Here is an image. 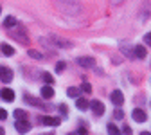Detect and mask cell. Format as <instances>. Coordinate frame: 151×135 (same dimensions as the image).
<instances>
[{
    "label": "cell",
    "mask_w": 151,
    "mask_h": 135,
    "mask_svg": "<svg viewBox=\"0 0 151 135\" xmlns=\"http://www.w3.org/2000/svg\"><path fill=\"white\" fill-rule=\"evenodd\" d=\"M45 135H50V133H45Z\"/></svg>",
    "instance_id": "1f68e13d"
},
{
    "label": "cell",
    "mask_w": 151,
    "mask_h": 135,
    "mask_svg": "<svg viewBox=\"0 0 151 135\" xmlns=\"http://www.w3.org/2000/svg\"><path fill=\"white\" fill-rule=\"evenodd\" d=\"M131 117H133V121H137V123H146L147 115H146V112H144V110H140V108H135L133 112H131Z\"/></svg>",
    "instance_id": "52a82bcc"
},
{
    "label": "cell",
    "mask_w": 151,
    "mask_h": 135,
    "mask_svg": "<svg viewBox=\"0 0 151 135\" xmlns=\"http://www.w3.org/2000/svg\"><path fill=\"white\" fill-rule=\"evenodd\" d=\"M7 119V112L4 108H0V121H6Z\"/></svg>",
    "instance_id": "484cf974"
},
{
    "label": "cell",
    "mask_w": 151,
    "mask_h": 135,
    "mask_svg": "<svg viewBox=\"0 0 151 135\" xmlns=\"http://www.w3.org/2000/svg\"><path fill=\"white\" fill-rule=\"evenodd\" d=\"M14 117H16V121H25L27 119V113L18 108V110H14Z\"/></svg>",
    "instance_id": "ac0fdd59"
},
{
    "label": "cell",
    "mask_w": 151,
    "mask_h": 135,
    "mask_svg": "<svg viewBox=\"0 0 151 135\" xmlns=\"http://www.w3.org/2000/svg\"><path fill=\"white\" fill-rule=\"evenodd\" d=\"M42 78H43V81H45L47 85H52V83H54V78H52L49 72H43V74H42Z\"/></svg>",
    "instance_id": "ffe728a7"
},
{
    "label": "cell",
    "mask_w": 151,
    "mask_h": 135,
    "mask_svg": "<svg viewBox=\"0 0 151 135\" xmlns=\"http://www.w3.org/2000/svg\"><path fill=\"white\" fill-rule=\"evenodd\" d=\"M140 135H151V133H149V131H142Z\"/></svg>",
    "instance_id": "f546056e"
},
{
    "label": "cell",
    "mask_w": 151,
    "mask_h": 135,
    "mask_svg": "<svg viewBox=\"0 0 151 135\" xmlns=\"http://www.w3.org/2000/svg\"><path fill=\"white\" fill-rule=\"evenodd\" d=\"M0 11H2V7H0Z\"/></svg>",
    "instance_id": "d6a6232c"
},
{
    "label": "cell",
    "mask_w": 151,
    "mask_h": 135,
    "mask_svg": "<svg viewBox=\"0 0 151 135\" xmlns=\"http://www.w3.org/2000/svg\"><path fill=\"white\" fill-rule=\"evenodd\" d=\"M133 56L144 60V58H146V49H144V45H135V47H133Z\"/></svg>",
    "instance_id": "4fadbf2b"
},
{
    "label": "cell",
    "mask_w": 151,
    "mask_h": 135,
    "mask_svg": "<svg viewBox=\"0 0 151 135\" xmlns=\"http://www.w3.org/2000/svg\"><path fill=\"white\" fill-rule=\"evenodd\" d=\"M40 123L45 124V126H60L61 124V119L60 117H49V115H47V117H42L40 119Z\"/></svg>",
    "instance_id": "ba28073f"
},
{
    "label": "cell",
    "mask_w": 151,
    "mask_h": 135,
    "mask_svg": "<svg viewBox=\"0 0 151 135\" xmlns=\"http://www.w3.org/2000/svg\"><path fill=\"white\" fill-rule=\"evenodd\" d=\"M18 22H16V18H13V16H7L6 20H4V27H14Z\"/></svg>",
    "instance_id": "d6986e66"
},
{
    "label": "cell",
    "mask_w": 151,
    "mask_h": 135,
    "mask_svg": "<svg viewBox=\"0 0 151 135\" xmlns=\"http://www.w3.org/2000/svg\"><path fill=\"white\" fill-rule=\"evenodd\" d=\"M58 110H60V113H61V115H67V113H68L65 105H60V106H58Z\"/></svg>",
    "instance_id": "4316f807"
},
{
    "label": "cell",
    "mask_w": 151,
    "mask_h": 135,
    "mask_svg": "<svg viewBox=\"0 0 151 135\" xmlns=\"http://www.w3.org/2000/svg\"><path fill=\"white\" fill-rule=\"evenodd\" d=\"M115 119H124V112H122L121 108L115 110Z\"/></svg>",
    "instance_id": "cb8c5ba5"
},
{
    "label": "cell",
    "mask_w": 151,
    "mask_h": 135,
    "mask_svg": "<svg viewBox=\"0 0 151 135\" xmlns=\"http://www.w3.org/2000/svg\"><path fill=\"white\" fill-rule=\"evenodd\" d=\"M106 130H108V133H110V135H121V130H119L115 124H113V123H108Z\"/></svg>",
    "instance_id": "e0dca14e"
},
{
    "label": "cell",
    "mask_w": 151,
    "mask_h": 135,
    "mask_svg": "<svg viewBox=\"0 0 151 135\" xmlns=\"http://www.w3.org/2000/svg\"><path fill=\"white\" fill-rule=\"evenodd\" d=\"M0 97H2L4 101H7V103H13L14 101V92L11 88H2L0 90Z\"/></svg>",
    "instance_id": "9c48e42d"
},
{
    "label": "cell",
    "mask_w": 151,
    "mask_h": 135,
    "mask_svg": "<svg viewBox=\"0 0 151 135\" xmlns=\"http://www.w3.org/2000/svg\"><path fill=\"white\" fill-rule=\"evenodd\" d=\"M29 56L32 58V60H42V52H38V51H32V49H29Z\"/></svg>",
    "instance_id": "44dd1931"
},
{
    "label": "cell",
    "mask_w": 151,
    "mask_h": 135,
    "mask_svg": "<svg viewBox=\"0 0 151 135\" xmlns=\"http://www.w3.org/2000/svg\"><path fill=\"white\" fill-rule=\"evenodd\" d=\"M0 49H2V54L4 56H13L14 54V49L11 45H7V43H2V45H0Z\"/></svg>",
    "instance_id": "5bb4252c"
},
{
    "label": "cell",
    "mask_w": 151,
    "mask_h": 135,
    "mask_svg": "<svg viewBox=\"0 0 151 135\" xmlns=\"http://www.w3.org/2000/svg\"><path fill=\"white\" fill-rule=\"evenodd\" d=\"M4 133H6V131H4V128H0V135H4Z\"/></svg>",
    "instance_id": "4dcf8cb0"
},
{
    "label": "cell",
    "mask_w": 151,
    "mask_h": 135,
    "mask_svg": "<svg viewBox=\"0 0 151 135\" xmlns=\"http://www.w3.org/2000/svg\"><path fill=\"white\" fill-rule=\"evenodd\" d=\"M144 42H146L147 45H151V32H147V34L144 36Z\"/></svg>",
    "instance_id": "83f0119b"
},
{
    "label": "cell",
    "mask_w": 151,
    "mask_h": 135,
    "mask_svg": "<svg viewBox=\"0 0 151 135\" xmlns=\"http://www.w3.org/2000/svg\"><path fill=\"white\" fill-rule=\"evenodd\" d=\"M76 106H78V110L85 112V110L88 108V101H86V99H83V97H78V103H76Z\"/></svg>",
    "instance_id": "2e32d148"
},
{
    "label": "cell",
    "mask_w": 151,
    "mask_h": 135,
    "mask_svg": "<svg viewBox=\"0 0 151 135\" xmlns=\"http://www.w3.org/2000/svg\"><path fill=\"white\" fill-rule=\"evenodd\" d=\"M121 131H122V133H124V135H131V128H129V126H128V124H124V126H122V130H121Z\"/></svg>",
    "instance_id": "d4e9b609"
},
{
    "label": "cell",
    "mask_w": 151,
    "mask_h": 135,
    "mask_svg": "<svg viewBox=\"0 0 151 135\" xmlns=\"http://www.w3.org/2000/svg\"><path fill=\"white\" fill-rule=\"evenodd\" d=\"M79 94H81V90L76 88V87H68L67 88V95H68V97H79Z\"/></svg>",
    "instance_id": "9a60e30c"
},
{
    "label": "cell",
    "mask_w": 151,
    "mask_h": 135,
    "mask_svg": "<svg viewBox=\"0 0 151 135\" xmlns=\"http://www.w3.org/2000/svg\"><path fill=\"white\" fill-rule=\"evenodd\" d=\"M11 79H13V70L7 69V67H0V81L9 83Z\"/></svg>",
    "instance_id": "8992f818"
},
{
    "label": "cell",
    "mask_w": 151,
    "mask_h": 135,
    "mask_svg": "<svg viewBox=\"0 0 151 135\" xmlns=\"http://www.w3.org/2000/svg\"><path fill=\"white\" fill-rule=\"evenodd\" d=\"M81 90H83V92H86V94H88V92H92L90 83H86V81H85V83H83V87H81Z\"/></svg>",
    "instance_id": "603a6c76"
},
{
    "label": "cell",
    "mask_w": 151,
    "mask_h": 135,
    "mask_svg": "<svg viewBox=\"0 0 151 135\" xmlns=\"http://www.w3.org/2000/svg\"><path fill=\"white\" fill-rule=\"evenodd\" d=\"M50 43L58 45V47H61V49H70V47H72V42H68V40H63V38L56 36V34H50Z\"/></svg>",
    "instance_id": "3957f363"
},
{
    "label": "cell",
    "mask_w": 151,
    "mask_h": 135,
    "mask_svg": "<svg viewBox=\"0 0 151 135\" xmlns=\"http://www.w3.org/2000/svg\"><path fill=\"white\" fill-rule=\"evenodd\" d=\"M88 106L92 108L93 115H97V117L104 113V105H103L101 101H97V99H96V101H92V103H88Z\"/></svg>",
    "instance_id": "5b68a950"
},
{
    "label": "cell",
    "mask_w": 151,
    "mask_h": 135,
    "mask_svg": "<svg viewBox=\"0 0 151 135\" xmlns=\"http://www.w3.org/2000/svg\"><path fill=\"white\" fill-rule=\"evenodd\" d=\"M76 61H78V65H81L83 69H93L96 67V60L90 58V56H79Z\"/></svg>",
    "instance_id": "7a4b0ae2"
},
{
    "label": "cell",
    "mask_w": 151,
    "mask_h": 135,
    "mask_svg": "<svg viewBox=\"0 0 151 135\" xmlns=\"http://www.w3.org/2000/svg\"><path fill=\"white\" fill-rule=\"evenodd\" d=\"M11 36L14 38V40H18V42H20V43H25V45L29 43V38L25 36V31H24V29H20V31H16V32H13Z\"/></svg>",
    "instance_id": "8fae6325"
},
{
    "label": "cell",
    "mask_w": 151,
    "mask_h": 135,
    "mask_svg": "<svg viewBox=\"0 0 151 135\" xmlns=\"http://www.w3.org/2000/svg\"><path fill=\"white\" fill-rule=\"evenodd\" d=\"M65 67H67V63H65V61H60L58 65H56V72H58V74H60V72H63V70H65Z\"/></svg>",
    "instance_id": "7402d4cb"
},
{
    "label": "cell",
    "mask_w": 151,
    "mask_h": 135,
    "mask_svg": "<svg viewBox=\"0 0 151 135\" xmlns=\"http://www.w3.org/2000/svg\"><path fill=\"white\" fill-rule=\"evenodd\" d=\"M24 101H25L27 105L34 106V108H40V110H47V108H49V106H47L43 101H40L38 97H32L31 94H24Z\"/></svg>",
    "instance_id": "6da1fadb"
},
{
    "label": "cell",
    "mask_w": 151,
    "mask_h": 135,
    "mask_svg": "<svg viewBox=\"0 0 151 135\" xmlns=\"http://www.w3.org/2000/svg\"><path fill=\"white\" fill-rule=\"evenodd\" d=\"M40 92H42V97H43V99H50V97H54V88H52V85H45Z\"/></svg>",
    "instance_id": "7c38bea8"
},
{
    "label": "cell",
    "mask_w": 151,
    "mask_h": 135,
    "mask_svg": "<svg viewBox=\"0 0 151 135\" xmlns=\"http://www.w3.org/2000/svg\"><path fill=\"white\" fill-rule=\"evenodd\" d=\"M78 135H86V128H79L78 130Z\"/></svg>",
    "instance_id": "f1b7e54d"
},
{
    "label": "cell",
    "mask_w": 151,
    "mask_h": 135,
    "mask_svg": "<svg viewBox=\"0 0 151 135\" xmlns=\"http://www.w3.org/2000/svg\"><path fill=\"white\" fill-rule=\"evenodd\" d=\"M14 128H16L18 133H27V131L31 130V124H29L27 121H16V123H14Z\"/></svg>",
    "instance_id": "30bf717a"
},
{
    "label": "cell",
    "mask_w": 151,
    "mask_h": 135,
    "mask_svg": "<svg viewBox=\"0 0 151 135\" xmlns=\"http://www.w3.org/2000/svg\"><path fill=\"white\" fill-rule=\"evenodd\" d=\"M110 99H111V103L115 106H121V105H124V94L121 90H113L111 95H110Z\"/></svg>",
    "instance_id": "277c9868"
}]
</instances>
